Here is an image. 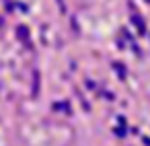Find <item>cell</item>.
Returning <instances> with one entry per match:
<instances>
[{"mask_svg": "<svg viewBox=\"0 0 150 146\" xmlns=\"http://www.w3.org/2000/svg\"><path fill=\"white\" fill-rule=\"evenodd\" d=\"M148 2H150V0H148Z\"/></svg>", "mask_w": 150, "mask_h": 146, "instance_id": "1", "label": "cell"}]
</instances>
